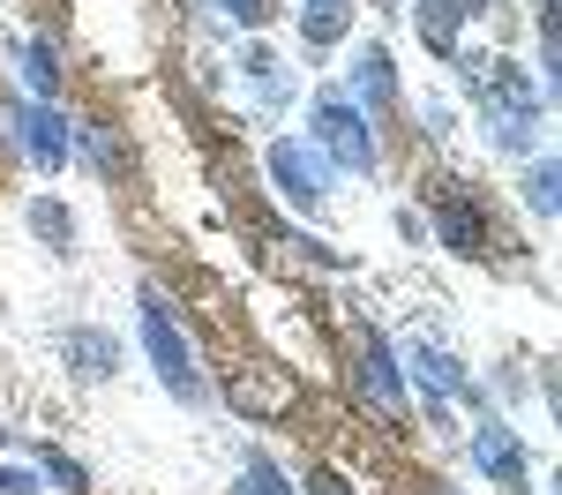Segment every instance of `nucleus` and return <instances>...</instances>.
Segmentation results:
<instances>
[{
  "mask_svg": "<svg viewBox=\"0 0 562 495\" xmlns=\"http://www.w3.org/2000/svg\"><path fill=\"white\" fill-rule=\"evenodd\" d=\"M23 76H31V83H38V98L53 105V98H60V53H53L45 38H23Z\"/></svg>",
  "mask_w": 562,
  "mask_h": 495,
  "instance_id": "16",
  "label": "nucleus"
},
{
  "mask_svg": "<svg viewBox=\"0 0 562 495\" xmlns=\"http://www.w3.org/2000/svg\"><path fill=\"white\" fill-rule=\"evenodd\" d=\"M473 458H480V473H495V481L525 488V443L503 428V420H480V428H473Z\"/></svg>",
  "mask_w": 562,
  "mask_h": 495,
  "instance_id": "8",
  "label": "nucleus"
},
{
  "mask_svg": "<svg viewBox=\"0 0 562 495\" xmlns=\"http://www.w3.org/2000/svg\"><path fill=\"white\" fill-rule=\"evenodd\" d=\"M555 188H562V173H555V158H540L532 173H525V203L540 211V218H555Z\"/></svg>",
  "mask_w": 562,
  "mask_h": 495,
  "instance_id": "20",
  "label": "nucleus"
},
{
  "mask_svg": "<svg viewBox=\"0 0 562 495\" xmlns=\"http://www.w3.org/2000/svg\"><path fill=\"white\" fill-rule=\"evenodd\" d=\"M270 180H278V195L293 203V211H323V195H330V173H323V158L307 150V143H270Z\"/></svg>",
  "mask_w": 562,
  "mask_h": 495,
  "instance_id": "5",
  "label": "nucleus"
},
{
  "mask_svg": "<svg viewBox=\"0 0 562 495\" xmlns=\"http://www.w3.org/2000/svg\"><path fill=\"white\" fill-rule=\"evenodd\" d=\"M143 353H150V368L166 375V391H173L180 405H203L211 391H203V375H195V353H188V338H180L173 308H166V293L158 285H143Z\"/></svg>",
  "mask_w": 562,
  "mask_h": 495,
  "instance_id": "2",
  "label": "nucleus"
},
{
  "mask_svg": "<svg viewBox=\"0 0 562 495\" xmlns=\"http://www.w3.org/2000/svg\"><path fill=\"white\" fill-rule=\"evenodd\" d=\"M233 495H301V488H285V473H278V465H270V458H248V465H240V488Z\"/></svg>",
  "mask_w": 562,
  "mask_h": 495,
  "instance_id": "19",
  "label": "nucleus"
},
{
  "mask_svg": "<svg viewBox=\"0 0 562 495\" xmlns=\"http://www.w3.org/2000/svg\"><path fill=\"white\" fill-rule=\"evenodd\" d=\"M435 240H442L450 256H487V218H480V203L458 180L435 188Z\"/></svg>",
  "mask_w": 562,
  "mask_h": 495,
  "instance_id": "6",
  "label": "nucleus"
},
{
  "mask_svg": "<svg viewBox=\"0 0 562 495\" xmlns=\"http://www.w3.org/2000/svg\"><path fill=\"white\" fill-rule=\"evenodd\" d=\"M352 31V0H307L301 8V38L307 45H338Z\"/></svg>",
  "mask_w": 562,
  "mask_h": 495,
  "instance_id": "14",
  "label": "nucleus"
},
{
  "mask_svg": "<svg viewBox=\"0 0 562 495\" xmlns=\"http://www.w3.org/2000/svg\"><path fill=\"white\" fill-rule=\"evenodd\" d=\"M307 495H352V488H346V481H338V473H330V465H323V473L307 481Z\"/></svg>",
  "mask_w": 562,
  "mask_h": 495,
  "instance_id": "23",
  "label": "nucleus"
},
{
  "mask_svg": "<svg viewBox=\"0 0 562 495\" xmlns=\"http://www.w3.org/2000/svg\"><path fill=\"white\" fill-rule=\"evenodd\" d=\"M352 353H360V360H352L360 398L375 405L383 420H397V428H405V368H397V346H390L375 323H360V330H352Z\"/></svg>",
  "mask_w": 562,
  "mask_h": 495,
  "instance_id": "3",
  "label": "nucleus"
},
{
  "mask_svg": "<svg viewBox=\"0 0 562 495\" xmlns=\"http://www.w3.org/2000/svg\"><path fill=\"white\" fill-rule=\"evenodd\" d=\"M211 8H225V15H233V23H248V31H262V23L278 15L270 0H211Z\"/></svg>",
  "mask_w": 562,
  "mask_h": 495,
  "instance_id": "21",
  "label": "nucleus"
},
{
  "mask_svg": "<svg viewBox=\"0 0 562 495\" xmlns=\"http://www.w3.org/2000/svg\"><path fill=\"white\" fill-rule=\"evenodd\" d=\"M450 8H458V15H480V8H487V0H450Z\"/></svg>",
  "mask_w": 562,
  "mask_h": 495,
  "instance_id": "24",
  "label": "nucleus"
},
{
  "mask_svg": "<svg viewBox=\"0 0 562 495\" xmlns=\"http://www.w3.org/2000/svg\"><path fill=\"white\" fill-rule=\"evenodd\" d=\"M38 473L53 481V488H68V495H90V473L68 458V450H53V443H38Z\"/></svg>",
  "mask_w": 562,
  "mask_h": 495,
  "instance_id": "17",
  "label": "nucleus"
},
{
  "mask_svg": "<svg viewBox=\"0 0 562 495\" xmlns=\"http://www.w3.org/2000/svg\"><path fill=\"white\" fill-rule=\"evenodd\" d=\"M352 90H360V105L383 121L397 113V76H390V53L383 45H360V60H352Z\"/></svg>",
  "mask_w": 562,
  "mask_h": 495,
  "instance_id": "9",
  "label": "nucleus"
},
{
  "mask_svg": "<svg viewBox=\"0 0 562 495\" xmlns=\"http://www.w3.org/2000/svg\"><path fill=\"white\" fill-rule=\"evenodd\" d=\"M0 495H38V465H0Z\"/></svg>",
  "mask_w": 562,
  "mask_h": 495,
  "instance_id": "22",
  "label": "nucleus"
},
{
  "mask_svg": "<svg viewBox=\"0 0 562 495\" xmlns=\"http://www.w3.org/2000/svg\"><path fill=\"white\" fill-rule=\"evenodd\" d=\"M405 360L420 368V383H428L435 398H450V391H465V368L442 353V346H405Z\"/></svg>",
  "mask_w": 562,
  "mask_h": 495,
  "instance_id": "15",
  "label": "nucleus"
},
{
  "mask_svg": "<svg viewBox=\"0 0 562 495\" xmlns=\"http://www.w3.org/2000/svg\"><path fill=\"white\" fill-rule=\"evenodd\" d=\"M225 405H233L240 420H285V413L301 405V383H293L285 368L256 360V368H233V375H225Z\"/></svg>",
  "mask_w": 562,
  "mask_h": 495,
  "instance_id": "4",
  "label": "nucleus"
},
{
  "mask_svg": "<svg viewBox=\"0 0 562 495\" xmlns=\"http://www.w3.org/2000/svg\"><path fill=\"white\" fill-rule=\"evenodd\" d=\"M76 150H83V166L90 173H105V180H128L135 173V158H128V143H121V128H76Z\"/></svg>",
  "mask_w": 562,
  "mask_h": 495,
  "instance_id": "11",
  "label": "nucleus"
},
{
  "mask_svg": "<svg viewBox=\"0 0 562 495\" xmlns=\"http://www.w3.org/2000/svg\"><path fill=\"white\" fill-rule=\"evenodd\" d=\"M487 128H495V150H532L540 143V121L532 113H487Z\"/></svg>",
  "mask_w": 562,
  "mask_h": 495,
  "instance_id": "18",
  "label": "nucleus"
},
{
  "mask_svg": "<svg viewBox=\"0 0 562 495\" xmlns=\"http://www.w3.org/2000/svg\"><path fill=\"white\" fill-rule=\"evenodd\" d=\"M435 495H458V488H435Z\"/></svg>",
  "mask_w": 562,
  "mask_h": 495,
  "instance_id": "26",
  "label": "nucleus"
},
{
  "mask_svg": "<svg viewBox=\"0 0 562 495\" xmlns=\"http://www.w3.org/2000/svg\"><path fill=\"white\" fill-rule=\"evenodd\" d=\"M8 121L23 128V150L38 158V173H60V166H68V121H60L45 98L38 105H31V98H8Z\"/></svg>",
  "mask_w": 562,
  "mask_h": 495,
  "instance_id": "7",
  "label": "nucleus"
},
{
  "mask_svg": "<svg viewBox=\"0 0 562 495\" xmlns=\"http://www.w3.org/2000/svg\"><path fill=\"white\" fill-rule=\"evenodd\" d=\"M413 23H420V45H428L435 60H450V53H458V23H465V15H458L450 0H420V8H413Z\"/></svg>",
  "mask_w": 562,
  "mask_h": 495,
  "instance_id": "12",
  "label": "nucleus"
},
{
  "mask_svg": "<svg viewBox=\"0 0 562 495\" xmlns=\"http://www.w3.org/2000/svg\"><path fill=\"white\" fill-rule=\"evenodd\" d=\"M307 128H315V158H338L346 173H375V128H368V113L352 105L346 90H315L307 98Z\"/></svg>",
  "mask_w": 562,
  "mask_h": 495,
  "instance_id": "1",
  "label": "nucleus"
},
{
  "mask_svg": "<svg viewBox=\"0 0 562 495\" xmlns=\"http://www.w3.org/2000/svg\"><path fill=\"white\" fill-rule=\"evenodd\" d=\"M31 233H38L53 256H68V248H76V211H68L60 195H38V203H31Z\"/></svg>",
  "mask_w": 562,
  "mask_h": 495,
  "instance_id": "13",
  "label": "nucleus"
},
{
  "mask_svg": "<svg viewBox=\"0 0 562 495\" xmlns=\"http://www.w3.org/2000/svg\"><path fill=\"white\" fill-rule=\"evenodd\" d=\"M0 450H8V428H0Z\"/></svg>",
  "mask_w": 562,
  "mask_h": 495,
  "instance_id": "25",
  "label": "nucleus"
},
{
  "mask_svg": "<svg viewBox=\"0 0 562 495\" xmlns=\"http://www.w3.org/2000/svg\"><path fill=\"white\" fill-rule=\"evenodd\" d=\"M60 353H68V368H76L83 383H105V375L121 368V338H105V330H68Z\"/></svg>",
  "mask_w": 562,
  "mask_h": 495,
  "instance_id": "10",
  "label": "nucleus"
}]
</instances>
